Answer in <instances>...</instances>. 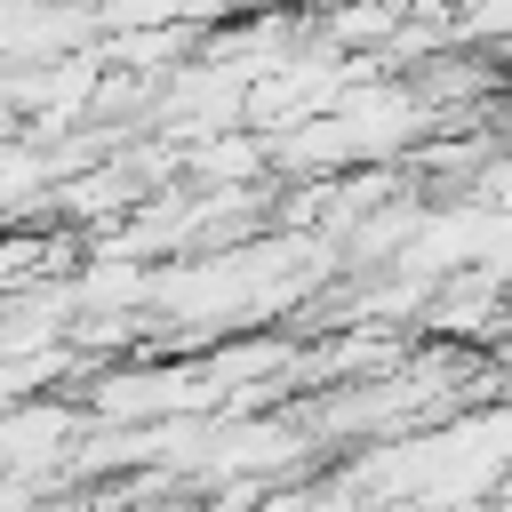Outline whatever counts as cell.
<instances>
[{"label": "cell", "mask_w": 512, "mask_h": 512, "mask_svg": "<svg viewBox=\"0 0 512 512\" xmlns=\"http://www.w3.org/2000/svg\"><path fill=\"white\" fill-rule=\"evenodd\" d=\"M240 8H280V0H240Z\"/></svg>", "instance_id": "obj_1"}]
</instances>
